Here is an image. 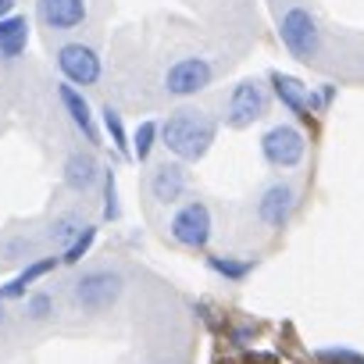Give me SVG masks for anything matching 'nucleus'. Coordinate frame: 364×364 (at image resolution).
Instances as JSON below:
<instances>
[{"label":"nucleus","instance_id":"nucleus-1","mask_svg":"<svg viewBox=\"0 0 364 364\" xmlns=\"http://www.w3.org/2000/svg\"><path fill=\"white\" fill-rule=\"evenodd\" d=\"M164 146L178 157V161H200L215 136H218V122L208 114V111H197V107H178L175 114H168V122L157 129Z\"/></svg>","mask_w":364,"mask_h":364},{"label":"nucleus","instance_id":"nucleus-2","mask_svg":"<svg viewBox=\"0 0 364 364\" xmlns=\"http://www.w3.org/2000/svg\"><path fill=\"white\" fill-rule=\"evenodd\" d=\"M122 289H125L122 272H114V268H93V272H82L72 282V300H75L79 311L100 314V311H111L118 304Z\"/></svg>","mask_w":364,"mask_h":364},{"label":"nucleus","instance_id":"nucleus-3","mask_svg":"<svg viewBox=\"0 0 364 364\" xmlns=\"http://www.w3.org/2000/svg\"><path fill=\"white\" fill-rule=\"evenodd\" d=\"M279 36L286 43V50L300 61H311L321 47V33H318V22L311 18V11L304 8H289L282 15V26H279Z\"/></svg>","mask_w":364,"mask_h":364},{"label":"nucleus","instance_id":"nucleus-4","mask_svg":"<svg viewBox=\"0 0 364 364\" xmlns=\"http://www.w3.org/2000/svg\"><path fill=\"white\" fill-rule=\"evenodd\" d=\"M171 240L190 247V250H204L211 243V211L204 200H190L186 208H178L171 225H168Z\"/></svg>","mask_w":364,"mask_h":364},{"label":"nucleus","instance_id":"nucleus-5","mask_svg":"<svg viewBox=\"0 0 364 364\" xmlns=\"http://www.w3.org/2000/svg\"><path fill=\"white\" fill-rule=\"evenodd\" d=\"M304 150H307V139H304V132L293 129V125H275V129H268L264 139H261V154H264V161L275 164V168H296V164L304 161Z\"/></svg>","mask_w":364,"mask_h":364},{"label":"nucleus","instance_id":"nucleus-6","mask_svg":"<svg viewBox=\"0 0 364 364\" xmlns=\"http://www.w3.org/2000/svg\"><path fill=\"white\" fill-rule=\"evenodd\" d=\"M58 68L68 79V86H93V82H100V58L86 43H65L58 50Z\"/></svg>","mask_w":364,"mask_h":364},{"label":"nucleus","instance_id":"nucleus-7","mask_svg":"<svg viewBox=\"0 0 364 364\" xmlns=\"http://www.w3.org/2000/svg\"><path fill=\"white\" fill-rule=\"evenodd\" d=\"M204 86H211V61H204V58H182L164 75V90L171 97H193Z\"/></svg>","mask_w":364,"mask_h":364},{"label":"nucleus","instance_id":"nucleus-8","mask_svg":"<svg viewBox=\"0 0 364 364\" xmlns=\"http://www.w3.org/2000/svg\"><path fill=\"white\" fill-rule=\"evenodd\" d=\"M264 111H268V93H264L261 82L247 79L232 90V97H229V125L232 129L254 125L257 118H264Z\"/></svg>","mask_w":364,"mask_h":364},{"label":"nucleus","instance_id":"nucleus-9","mask_svg":"<svg viewBox=\"0 0 364 364\" xmlns=\"http://www.w3.org/2000/svg\"><path fill=\"white\" fill-rule=\"evenodd\" d=\"M293 211H296V190L289 186V182H275V186H268L264 197L257 200V218L268 229H286Z\"/></svg>","mask_w":364,"mask_h":364},{"label":"nucleus","instance_id":"nucleus-10","mask_svg":"<svg viewBox=\"0 0 364 364\" xmlns=\"http://www.w3.org/2000/svg\"><path fill=\"white\" fill-rule=\"evenodd\" d=\"M36 15H40V22L47 29L68 33V29H79L90 11H86V0H40Z\"/></svg>","mask_w":364,"mask_h":364},{"label":"nucleus","instance_id":"nucleus-11","mask_svg":"<svg viewBox=\"0 0 364 364\" xmlns=\"http://www.w3.org/2000/svg\"><path fill=\"white\" fill-rule=\"evenodd\" d=\"M186 182H190L186 178V168L175 164V161H164L150 175V193H154L157 204H175L182 193H186Z\"/></svg>","mask_w":364,"mask_h":364},{"label":"nucleus","instance_id":"nucleus-12","mask_svg":"<svg viewBox=\"0 0 364 364\" xmlns=\"http://www.w3.org/2000/svg\"><path fill=\"white\" fill-rule=\"evenodd\" d=\"M58 97H61L65 111L72 114L75 129H79V132L86 136V143H100V132H97V122H93V114H90V104H86V97H82V93H79L75 86H68V82H61Z\"/></svg>","mask_w":364,"mask_h":364},{"label":"nucleus","instance_id":"nucleus-13","mask_svg":"<svg viewBox=\"0 0 364 364\" xmlns=\"http://www.w3.org/2000/svg\"><path fill=\"white\" fill-rule=\"evenodd\" d=\"M58 264H61V257H40V261H33V264H29V268H22L11 282L0 286V300H18V296H26V293H29V286H33L36 279L50 275Z\"/></svg>","mask_w":364,"mask_h":364},{"label":"nucleus","instance_id":"nucleus-14","mask_svg":"<svg viewBox=\"0 0 364 364\" xmlns=\"http://www.w3.org/2000/svg\"><path fill=\"white\" fill-rule=\"evenodd\" d=\"M272 86H275L279 100H282V104L300 118V122H311V111H307V90H304V82H300V79L282 75V72H272Z\"/></svg>","mask_w":364,"mask_h":364},{"label":"nucleus","instance_id":"nucleus-15","mask_svg":"<svg viewBox=\"0 0 364 364\" xmlns=\"http://www.w3.org/2000/svg\"><path fill=\"white\" fill-rule=\"evenodd\" d=\"M97 175H100V164H97V157L86 150H79V154H72L68 161H65V182L72 190H90L93 182H97Z\"/></svg>","mask_w":364,"mask_h":364},{"label":"nucleus","instance_id":"nucleus-16","mask_svg":"<svg viewBox=\"0 0 364 364\" xmlns=\"http://www.w3.org/2000/svg\"><path fill=\"white\" fill-rule=\"evenodd\" d=\"M29 43V22L22 15L0 18V58H18Z\"/></svg>","mask_w":364,"mask_h":364},{"label":"nucleus","instance_id":"nucleus-17","mask_svg":"<svg viewBox=\"0 0 364 364\" xmlns=\"http://www.w3.org/2000/svg\"><path fill=\"white\" fill-rule=\"evenodd\" d=\"M208 268H211V272H218V275H225L229 282H243V279L254 272V261H250V257H247V261H240V257L211 254V257H208Z\"/></svg>","mask_w":364,"mask_h":364},{"label":"nucleus","instance_id":"nucleus-18","mask_svg":"<svg viewBox=\"0 0 364 364\" xmlns=\"http://www.w3.org/2000/svg\"><path fill=\"white\" fill-rule=\"evenodd\" d=\"M100 114H104V129H107V136H111V143H114V150H118V154H125V157H132V154H129V136H125V125H122V114H118V111H114L111 104H107V107H104Z\"/></svg>","mask_w":364,"mask_h":364},{"label":"nucleus","instance_id":"nucleus-19","mask_svg":"<svg viewBox=\"0 0 364 364\" xmlns=\"http://www.w3.org/2000/svg\"><path fill=\"white\" fill-rule=\"evenodd\" d=\"M93 240H97V229L93 225H82V232L65 247V254H61V264H79L86 254H90V247H93Z\"/></svg>","mask_w":364,"mask_h":364},{"label":"nucleus","instance_id":"nucleus-20","mask_svg":"<svg viewBox=\"0 0 364 364\" xmlns=\"http://www.w3.org/2000/svg\"><path fill=\"white\" fill-rule=\"evenodd\" d=\"M154 139H157V125L154 122H139V129H136V136H132V157L136 161H146L150 157V150H154Z\"/></svg>","mask_w":364,"mask_h":364},{"label":"nucleus","instance_id":"nucleus-21","mask_svg":"<svg viewBox=\"0 0 364 364\" xmlns=\"http://www.w3.org/2000/svg\"><path fill=\"white\" fill-rule=\"evenodd\" d=\"M26 314H29L33 321L54 318V296H50V293H29V296H26Z\"/></svg>","mask_w":364,"mask_h":364},{"label":"nucleus","instance_id":"nucleus-22","mask_svg":"<svg viewBox=\"0 0 364 364\" xmlns=\"http://www.w3.org/2000/svg\"><path fill=\"white\" fill-rule=\"evenodd\" d=\"M79 232H82V222L72 218V215H65V218H58V222L50 225V240H58V243H65V247H68Z\"/></svg>","mask_w":364,"mask_h":364},{"label":"nucleus","instance_id":"nucleus-23","mask_svg":"<svg viewBox=\"0 0 364 364\" xmlns=\"http://www.w3.org/2000/svg\"><path fill=\"white\" fill-rule=\"evenodd\" d=\"M104 218H118V186H114V171H104Z\"/></svg>","mask_w":364,"mask_h":364},{"label":"nucleus","instance_id":"nucleus-24","mask_svg":"<svg viewBox=\"0 0 364 364\" xmlns=\"http://www.w3.org/2000/svg\"><path fill=\"white\" fill-rule=\"evenodd\" d=\"M15 15V0H0V18H8Z\"/></svg>","mask_w":364,"mask_h":364},{"label":"nucleus","instance_id":"nucleus-25","mask_svg":"<svg viewBox=\"0 0 364 364\" xmlns=\"http://www.w3.org/2000/svg\"><path fill=\"white\" fill-rule=\"evenodd\" d=\"M8 325V307H4V300H0V328Z\"/></svg>","mask_w":364,"mask_h":364}]
</instances>
